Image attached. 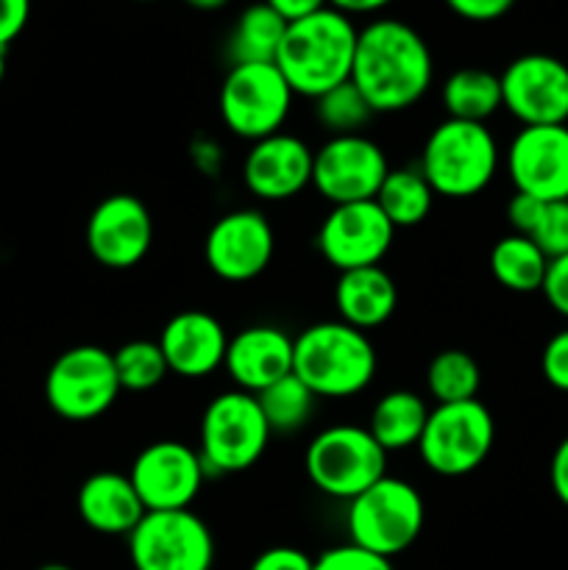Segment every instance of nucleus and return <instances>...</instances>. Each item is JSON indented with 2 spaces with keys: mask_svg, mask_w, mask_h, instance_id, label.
<instances>
[{
  "mask_svg": "<svg viewBox=\"0 0 568 570\" xmlns=\"http://www.w3.org/2000/svg\"><path fill=\"white\" fill-rule=\"evenodd\" d=\"M287 22L262 0L251 3L237 17L228 37V56L232 65H276V53L282 48Z\"/></svg>",
  "mask_w": 568,
  "mask_h": 570,
  "instance_id": "25",
  "label": "nucleus"
},
{
  "mask_svg": "<svg viewBox=\"0 0 568 570\" xmlns=\"http://www.w3.org/2000/svg\"><path fill=\"white\" fill-rule=\"evenodd\" d=\"M432 78V53L415 28L390 17L360 28L351 81L376 115L415 106L429 92Z\"/></svg>",
  "mask_w": 568,
  "mask_h": 570,
  "instance_id": "1",
  "label": "nucleus"
},
{
  "mask_svg": "<svg viewBox=\"0 0 568 570\" xmlns=\"http://www.w3.org/2000/svg\"><path fill=\"white\" fill-rule=\"evenodd\" d=\"M418 170L443 198H471L490 187L499 170V145L484 122L445 117L429 131Z\"/></svg>",
  "mask_w": 568,
  "mask_h": 570,
  "instance_id": "4",
  "label": "nucleus"
},
{
  "mask_svg": "<svg viewBox=\"0 0 568 570\" xmlns=\"http://www.w3.org/2000/svg\"><path fill=\"white\" fill-rule=\"evenodd\" d=\"M516 193L540 200L568 198V126H523L507 148Z\"/></svg>",
  "mask_w": 568,
  "mask_h": 570,
  "instance_id": "18",
  "label": "nucleus"
},
{
  "mask_svg": "<svg viewBox=\"0 0 568 570\" xmlns=\"http://www.w3.org/2000/svg\"><path fill=\"white\" fill-rule=\"evenodd\" d=\"M540 293H543V298L549 301V306L557 315L568 317V254L549 262V271H546V282Z\"/></svg>",
  "mask_w": 568,
  "mask_h": 570,
  "instance_id": "37",
  "label": "nucleus"
},
{
  "mask_svg": "<svg viewBox=\"0 0 568 570\" xmlns=\"http://www.w3.org/2000/svg\"><path fill=\"white\" fill-rule=\"evenodd\" d=\"M549 256L529 237L507 234L490 250V273L510 293H540L549 271Z\"/></svg>",
  "mask_w": 568,
  "mask_h": 570,
  "instance_id": "28",
  "label": "nucleus"
},
{
  "mask_svg": "<svg viewBox=\"0 0 568 570\" xmlns=\"http://www.w3.org/2000/svg\"><path fill=\"white\" fill-rule=\"evenodd\" d=\"M145 3H148V0H145Z\"/></svg>",
  "mask_w": 568,
  "mask_h": 570,
  "instance_id": "47",
  "label": "nucleus"
},
{
  "mask_svg": "<svg viewBox=\"0 0 568 570\" xmlns=\"http://www.w3.org/2000/svg\"><path fill=\"white\" fill-rule=\"evenodd\" d=\"M134 570H212L215 538L193 510L145 512L128 534Z\"/></svg>",
  "mask_w": 568,
  "mask_h": 570,
  "instance_id": "11",
  "label": "nucleus"
},
{
  "mask_svg": "<svg viewBox=\"0 0 568 570\" xmlns=\"http://www.w3.org/2000/svg\"><path fill=\"white\" fill-rule=\"evenodd\" d=\"M496 443V423L479 399L460 404H438L418 440L423 465L438 476H466L490 456Z\"/></svg>",
  "mask_w": 568,
  "mask_h": 570,
  "instance_id": "8",
  "label": "nucleus"
},
{
  "mask_svg": "<svg viewBox=\"0 0 568 570\" xmlns=\"http://www.w3.org/2000/svg\"><path fill=\"white\" fill-rule=\"evenodd\" d=\"M6 76V50H0V81H3Z\"/></svg>",
  "mask_w": 568,
  "mask_h": 570,
  "instance_id": "46",
  "label": "nucleus"
},
{
  "mask_svg": "<svg viewBox=\"0 0 568 570\" xmlns=\"http://www.w3.org/2000/svg\"><path fill=\"white\" fill-rule=\"evenodd\" d=\"M505 109L521 126H566L568 65L549 53H523L501 72Z\"/></svg>",
  "mask_w": 568,
  "mask_h": 570,
  "instance_id": "14",
  "label": "nucleus"
},
{
  "mask_svg": "<svg viewBox=\"0 0 568 570\" xmlns=\"http://www.w3.org/2000/svg\"><path fill=\"white\" fill-rule=\"evenodd\" d=\"M39 570H72L70 566H61V562H48V566H42Z\"/></svg>",
  "mask_w": 568,
  "mask_h": 570,
  "instance_id": "45",
  "label": "nucleus"
},
{
  "mask_svg": "<svg viewBox=\"0 0 568 570\" xmlns=\"http://www.w3.org/2000/svg\"><path fill=\"white\" fill-rule=\"evenodd\" d=\"M115 367L120 387L128 393H148V390L159 387L170 373L165 354L154 340H131V343L120 345L115 351Z\"/></svg>",
  "mask_w": 568,
  "mask_h": 570,
  "instance_id": "32",
  "label": "nucleus"
},
{
  "mask_svg": "<svg viewBox=\"0 0 568 570\" xmlns=\"http://www.w3.org/2000/svg\"><path fill=\"white\" fill-rule=\"evenodd\" d=\"M393 0H329V6L337 11H343L345 17H354V14H373V11L384 9L390 6Z\"/></svg>",
  "mask_w": 568,
  "mask_h": 570,
  "instance_id": "43",
  "label": "nucleus"
},
{
  "mask_svg": "<svg viewBox=\"0 0 568 570\" xmlns=\"http://www.w3.org/2000/svg\"><path fill=\"white\" fill-rule=\"evenodd\" d=\"M115 354L100 345H76L50 365L45 399L59 417L87 423L111 410L120 395Z\"/></svg>",
  "mask_w": 568,
  "mask_h": 570,
  "instance_id": "9",
  "label": "nucleus"
},
{
  "mask_svg": "<svg viewBox=\"0 0 568 570\" xmlns=\"http://www.w3.org/2000/svg\"><path fill=\"white\" fill-rule=\"evenodd\" d=\"M256 395L228 390L209 401L200 417V460L206 473H239L254 468L271 443Z\"/></svg>",
  "mask_w": 568,
  "mask_h": 570,
  "instance_id": "7",
  "label": "nucleus"
},
{
  "mask_svg": "<svg viewBox=\"0 0 568 570\" xmlns=\"http://www.w3.org/2000/svg\"><path fill=\"white\" fill-rule=\"evenodd\" d=\"M276 250V234L262 212L237 209L209 228L204 243L206 267L232 284L254 282L267 271Z\"/></svg>",
  "mask_w": 568,
  "mask_h": 570,
  "instance_id": "16",
  "label": "nucleus"
},
{
  "mask_svg": "<svg viewBox=\"0 0 568 570\" xmlns=\"http://www.w3.org/2000/svg\"><path fill=\"white\" fill-rule=\"evenodd\" d=\"M312 570H395L388 557H379L373 551L360 549L354 543L334 546L326 549L321 557H315Z\"/></svg>",
  "mask_w": 568,
  "mask_h": 570,
  "instance_id": "34",
  "label": "nucleus"
},
{
  "mask_svg": "<svg viewBox=\"0 0 568 570\" xmlns=\"http://www.w3.org/2000/svg\"><path fill=\"white\" fill-rule=\"evenodd\" d=\"M373 200L390 220V226L399 232V228L421 226L427 220L434 204V189L429 187L418 167H390L388 178Z\"/></svg>",
  "mask_w": 568,
  "mask_h": 570,
  "instance_id": "27",
  "label": "nucleus"
},
{
  "mask_svg": "<svg viewBox=\"0 0 568 570\" xmlns=\"http://www.w3.org/2000/svg\"><path fill=\"white\" fill-rule=\"evenodd\" d=\"M334 306L340 321L360 332H371L388 323L399 306V287L382 265L356 267L340 273L334 287Z\"/></svg>",
  "mask_w": 568,
  "mask_h": 570,
  "instance_id": "23",
  "label": "nucleus"
},
{
  "mask_svg": "<svg viewBox=\"0 0 568 570\" xmlns=\"http://www.w3.org/2000/svg\"><path fill=\"white\" fill-rule=\"evenodd\" d=\"M128 479L148 512L189 510L204 488L206 465L193 445L159 440L139 451Z\"/></svg>",
  "mask_w": 568,
  "mask_h": 570,
  "instance_id": "13",
  "label": "nucleus"
},
{
  "mask_svg": "<svg viewBox=\"0 0 568 570\" xmlns=\"http://www.w3.org/2000/svg\"><path fill=\"white\" fill-rule=\"evenodd\" d=\"M293 373L315 399H351L376 376V348L349 323H315L295 337Z\"/></svg>",
  "mask_w": 568,
  "mask_h": 570,
  "instance_id": "3",
  "label": "nucleus"
},
{
  "mask_svg": "<svg viewBox=\"0 0 568 570\" xmlns=\"http://www.w3.org/2000/svg\"><path fill=\"white\" fill-rule=\"evenodd\" d=\"M535 245L543 250L549 259L568 254V198L566 200H546L543 215L532 232Z\"/></svg>",
  "mask_w": 568,
  "mask_h": 570,
  "instance_id": "33",
  "label": "nucleus"
},
{
  "mask_svg": "<svg viewBox=\"0 0 568 570\" xmlns=\"http://www.w3.org/2000/svg\"><path fill=\"white\" fill-rule=\"evenodd\" d=\"M154 245V217L137 195H109L87 220V248L98 265L128 271L148 256Z\"/></svg>",
  "mask_w": 568,
  "mask_h": 570,
  "instance_id": "17",
  "label": "nucleus"
},
{
  "mask_svg": "<svg viewBox=\"0 0 568 570\" xmlns=\"http://www.w3.org/2000/svg\"><path fill=\"white\" fill-rule=\"evenodd\" d=\"M427 421L429 406L421 395L412 390H393L373 404L368 432L388 454H393V451L415 449Z\"/></svg>",
  "mask_w": 568,
  "mask_h": 570,
  "instance_id": "24",
  "label": "nucleus"
},
{
  "mask_svg": "<svg viewBox=\"0 0 568 570\" xmlns=\"http://www.w3.org/2000/svg\"><path fill=\"white\" fill-rule=\"evenodd\" d=\"M170 373L182 379L212 376L226 362L228 334L215 315L187 309L173 315L156 340Z\"/></svg>",
  "mask_w": 568,
  "mask_h": 570,
  "instance_id": "20",
  "label": "nucleus"
},
{
  "mask_svg": "<svg viewBox=\"0 0 568 570\" xmlns=\"http://www.w3.org/2000/svg\"><path fill=\"white\" fill-rule=\"evenodd\" d=\"M549 482L557 501H560L562 507H568V438H562L560 445L555 449V454H551Z\"/></svg>",
  "mask_w": 568,
  "mask_h": 570,
  "instance_id": "41",
  "label": "nucleus"
},
{
  "mask_svg": "<svg viewBox=\"0 0 568 570\" xmlns=\"http://www.w3.org/2000/svg\"><path fill=\"white\" fill-rule=\"evenodd\" d=\"M293 89L276 65H232L221 87V117L228 131L248 142L282 131Z\"/></svg>",
  "mask_w": 568,
  "mask_h": 570,
  "instance_id": "10",
  "label": "nucleus"
},
{
  "mask_svg": "<svg viewBox=\"0 0 568 570\" xmlns=\"http://www.w3.org/2000/svg\"><path fill=\"white\" fill-rule=\"evenodd\" d=\"M482 387L479 362L468 351L449 348L432 356L427 367V390L438 404H460L473 401Z\"/></svg>",
  "mask_w": 568,
  "mask_h": 570,
  "instance_id": "29",
  "label": "nucleus"
},
{
  "mask_svg": "<svg viewBox=\"0 0 568 570\" xmlns=\"http://www.w3.org/2000/svg\"><path fill=\"white\" fill-rule=\"evenodd\" d=\"M443 106L451 120L488 122L499 109H505L501 98V78L479 67H462L443 81Z\"/></svg>",
  "mask_w": 568,
  "mask_h": 570,
  "instance_id": "26",
  "label": "nucleus"
},
{
  "mask_svg": "<svg viewBox=\"0 0 568 570\" xmlns=\"http://www.w3.org/2000/svg\"><path fill=\"white\" fill-rule=\"evenodd\" d=\"M356 33L360 28L343 11L326 9L287 22L282 48L276 53V67L290 83L293 95L321 98L337 83L349 81L354 67Z\"/></svg>",
  "mask_w": 568,
  "mask_h": 570,
  "instance_id": "2",
  "label": "nucleus"
},
{
  "mask_svg": "<svg viewBox=\"0 0 568 570\" xmlns=\"http://www.w3.org/2000/svg\"><path fill=\"white\" fill-rule=\"evenodd\" d=\"M423 499L410 482L382 476L373 488L349 501V538L360 549L393 560L423 532Z\"/></svg>",
  "mask_w": 568,
  "mask_h": 570,
  "instance_id": "6",
  "label": "nucleus"
},
{
  "mask_svg": "<svg viewBox=\"0 0 568 570\" xmlns=\"http://www.w3.org/2000/svg\"><path fill=\"white\" fill-rule=\"evenodd\" d=\"M293 351L295 337H290L282 328L248 326L228 337L223 367L237 390L256 395L293 373Z\"/></svg>",
  "mask_w": 568,
  "mask_h": 570,
  "instance_id": "21",
  "label": "nucleus"
},
{
  "mask_svg": "<svg viewBox=\"0 0 568 570\" xmlns=\"http://www.w3.org/2000/svg\"><path fill=\"white\" fill-rule=\"evenodd\" d=\"M284 22H295L304 20V17L315 14V11L326 9L329 0H265Z\"/></svg>",
  "mask_w": 568,
  "mask_h": 570,
  "instance_id": "42",
  "label": "nucleus"
},
{
  "mask_svg": "<svg viewBox=\"0 0 568 570\" xmlns=\"http://www.w3.org/2000/svg\"><path fill=\"white\" fill-rule=\"evenodd\" d=\"M184 3L193 6V9H198V11H217V9H223L228 0H184Z\"/></svg>",
  "mask_w": 568,
  "mask_h": 570,
  "instance_id": "44",
  "label": "nucleus"
},
{
  "mask_svg": "<svg viewBox=\"0 0 568 570\" xmlns=\"http://www.w3.org/2000/svg\"><path fill=\"white\" fill-rule=\"evenodd\" d=\"M373 106L368 104L365 95L356 89V83L343 81L334 89L315 98V117L321 128H326L332 137H349V134H362L368 122L373 120Z\"/></svg>",
  "mask_w": 568,
  "mask_h": 570,
  "instance_id": "31",
  "label": "nucleus"
},
{
  "mask_svg": "<svg viewBox=\"0 0 568 570\" xmlns=\"http://www.w3.org/2000/svg\"><path fill=\"white\" fill-rule=\"evenodd\" d=\"M543 379L560 393H568V328L557 332L540 354Z\"/></svg>",
  "mask_w": 568,
  "mask_h": 570,
  "instance_id": "35",
  "label": "nucleus"
},
{
  "mask_svg": "<svg viewBox=\"0 0 568 570\" xmlns=\"http://www.w3.org/2000/svg\"><path fill=\"white\" fill-rule=\"evenodd\" d=\"M312 159L315 150L293 134H271L251 142L243 161V181L251 195L262 200H290L312 184Z\"/></svg>",
  "mask_w": 568,
  "mask_h": 570,
  "instance_id": "19",
  "label": "nucleus"
},
{
  "mask_svg": "<svg viewBox=\"0 0 568 570\" xmlns=\"http://www.w3.org/2000/svg\"><path fill=\"white\" fill-rule=\"evenodd\" d=\"M445 6L462 20L493 22L505 17L516 6V0H445Z\"/></svg>",
  "mask_w": 568,
  "mask_h": 570,
  "instance_id": "38",
  "label": "nucleus"
},
{
  "mask_svg": "<svg viewBox=\"0 0 568 570\" xmlns=\"http://www.w3.org/2000/svg\"><path fill=\"white\" fill-rule=\"evenodd\" d=\"M271 432H298L315 410V395L295 373L256 393Z\"/></svg>",
  "mask_w": 568,
  "mask_h": 570,
  "instance_id": "30",
  "label": "nucleus"
},
{
  "mask_svg": "<svg viewBox=\"0 0 568 570\" xmlns=\"http://www.w3.org/2000/svg\"><path fill=\"white\" fill-rule=\"evenodd\" d=\"M145 504L139 501L131 479L117 471H100L84 479L78 488V515L98 534H131L145 518Z\"/></svg>",
  "mask_w": 568,
  "mask_h": 570,
  "instance_id": "22",
  "label": "nucleus"
},
{
  "mask_svg": "<svg viewBox=\"0 0 568 570\" xmlns=\"http://www.w3.org/2000/svg\"><path fill=\"white\" fill-rule=\"evenodd\" d=\"M31 17V0H0V50L9 48Z\"/></svg>",
  "mask_w": 568,
  "mask_h": 570,
  "instance_id": "40",
  "label": "nucleus"
},
{
  "mask_svg": "<svg viewBox=\"0 0 568 570\" xmlns=\"http://www.w3.org/2000/svg\"><path fill=\"white\" fill-rule=\"evenodd\" d=\"M395 228L376 206V200L332 206L317 228V248L323 259L340 273L371 267L388 256Z\"/></svg>",
  "mask_w": 568,
  "mask_h": 570,
  "instance_id": "15",
  "label": "nucleus"
},
{
  "mask_svg": "<svg viewBox=\"0 0 568 570\" xmlns=\"http://www.w3.org/2000/svg\"><path fill=\"white\" fill-rule=\"evenodd\" d=\"M312 557L293 546H276V549L262 551L254 560L251 570H312Z\"/></svg>",
  "mask_w": 568,
  "mask_h": 570,
  "instance_id": "39",
  "label": "nucleus"
},
{
  "mask_svg": "<svg viewBox=\"0 0 568 570\" xmlns=\"http://www.w3.org/2000/svg\"><path fill=\"white\" fill-rule=\"evenodd\" d=\"M546 200L532 198V195L516 193L507 204V223H510L512 234H521V237H532L535 226H538L540 215H543Z\"/></svg>",
  "mask_w": 568,
  "mask_h": 570,
  "instance_id": "36",
  "label": "nucleus"
},
{
  "mask_svg": "<svg viewBox=\"0 0 568 570\" xmlns=\"http://www.w3.org/2000/svg\"><path fill=\"white\" fill-rule=\"evenodd\" d=\"M306 476L329 499L351 501L388 476V451L368 426H329L306 445Z\"/></svg>",
  "mask_w": 568,
  "mask_h": 570,
  "instance_id": "5",
  "label": "nucleus"
},
{
  "mask_svg": "<svg viewBox=\"0 0 568 570\" xmlns=\"http://www.w3.org/2000/svg\"><path fill=\"white\" fill-rule=\"evenodd\" d=\"M388 173V156L371 137H329L312 159V187L332 206L356 204L376 198Z\"/></svg>",
  "mask_w": 568,
  "mask_h": 570,
  "instance_id": "12",
  "label": "nucleus"
}]
</instances>
